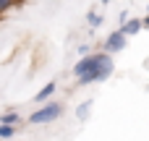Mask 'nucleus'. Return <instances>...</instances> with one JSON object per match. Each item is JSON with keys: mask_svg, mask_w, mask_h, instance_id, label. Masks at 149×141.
<instances>
[{"mask_svg": "<svg viewBox=\"0 0 149 141\" xmlns=\"http://www.w3.org/2000/svg\"><path fill=\"white\" fill-rule=\"evenodd\" d=\"M60 115H63V105H60V102H47V105H42L39 110H34V113L29 115V123H31V126L55 123Z\"/></svg>", "mask_w": 149, "mask_h": 141, "instance_id": "nucleus-1", "label": "nucleus"}, {"mask_svg": "<svg viewBox=\"0 0 149 141\" xmlns=\"http://www.w3.org/2000/svg\"><path fill=\"white\" fill-rule=\"evenodd\" d=\"M113 71H115V63L107 60V63H102L100 68L86 71V73H81V76H76V78H79V86H89V84H97V81H107V78L113 76Z\"/></svg>", "mask_w": 149, "mask_h": 141, "instance_id": "nucleus-2", "label": "nucleus"}, {"mask_svg": "<svg viewBox=\"0 0 149 141\" xmlns=\"http://www.w3.org/2000/svg\"><path fill=\"white\" fill-rule=\"evenodd\" d=\"M126 34L120 31V29H115V31H110L107 34V39H105V52H110V55H115V52H120V50H126Z\"/></svg>", "mask_w": 149, "mask_h": 141, "instance_id": "nucleus-3", "label": "nucleus"}, {"mask_svg": "<svg viewBox=\"0 0 149 141\" xmlns=\"http://www.w3.org/2000/svg\"><path fill=\"white\" fill-rule=\"evenodd\" d=\"M141 29H144V26H141V18H126V21L120 24V31H123L126 37H136Z\"/></svg>", "mask_w": 149, "mask_h": 141, "instance_id": "nucleus-4", "label": "nucleus"}, {"mask_svg": "<svg viewBox=\"0 0 149 141\" xmlns=\"http://www.w3.org/2000/svg\"><path fill=\"white\" fill-rule=\"evenodd\" d=\"M55 89H58V81H50V84H45V86H42V89L37 92V97H34V99H37V102L42 105V102H47V99H50V97L55 94Z\"/></svg>", "mask_w": 149, "mask_h": 141, "instance_id": "nucleus-5", "label": "nucleus"}, {"mask_svg": "<svg viewBox=\"0 0 149 141\" xmlns=\"http://www.w3.org/2000/svg\"><path fill=\"white\" fill-rule=\"evenodd\" d=\"M102 21H105V18H102V13H100V10H89V13H86V24H89L92 29H100V26H102Z\"/></svg>", "mask_w": 149, "mask_h": 141, "instance_id": "nucleus-6", "label": "nucleus"}, {"mask_svg": "<svg viewBox=\"0 0 149 141\" xmlns=\"http://www.w3.org/2000/svg\"><path fill=\"white\" fill-rule=\"evenodd\" d=\"M89 113H92V102H81V105L76 107V115H79V120H86V118H89Z\"/></svg>", "mask_w": 149, "mask_h": 141, "instance_id": "nucleus-7", "label": "nucleus"}, {"mask_svg": "<svg viewBox=\"0 0 149 141\" xmlns=\"http://www.w3.org/2000/svg\"><path fill=\"white\" fill-rule=\"evenodd\" d=\"M13 136H16V126L0 123V139H13Z\"/></svg>", "mask_w": 149, "mask_h": 141, "instance_id": "nucleus-8", "label": "nucleus"}, {"mask_svg": "<svg viewBox=\"0 0 149 141\" xmlns=\"http://www.w3.org/2000/svg\"><path fill=\"white\" fill-rule=\"evenodd\" d=\"M0 123H10V126H16V123H21V115H18V113H5V115H0Z\"/></svg>", "mask_w": 149, "mask_h": 141, "instance_id": "nucleus-9", "label": "nucleus"}, {"mask_svg": "<svg viewBox=\"0 0 149 141\" xmlns=\"http://www.w3.org/2000/svg\"><path fill=\"white\" fill-rule=\"evenodd\" d=\"M13 8V0H0V16L5 13V10H10Z\"/></svg>", "mask_w": 149, "mask_h": 141, "instance_id": "nucleus-10", "label": "nucleus"}, {"mask_svg": "<svg viewBox=\"0 0 149 141\" xmlns=\"http://www.w3.org/2000/svg\"><path fill=\"white\" fill-rule=\"evenodd\" d=\"M92 50H89V44H79V55H89Z\"/></svg>", "mask_w": 149, "mask_h": 141, "instance_id": "nucleus-11", "label": "nucleus"}, {"mask_svg": "<svg viewBox=\"0 0 149 141\" xmlns=\"http://www.w3.org/2000/svg\"><path fill=\"white\" fill-rule=\"evenodd\" d=\"M141 26H144V29H149V13H147V18H141Z\"/></svg>", "mask_w": 149, "mask_h": 141, "instance_id": "nucleus-12", "label": "nucleus"}, {"mask_svg": "<svg viewBox=\"0 0 149 141\" xmlns=\"http://www.w3.org/2000/svg\"><path fill=\"white\" fill-rule=\"evenodd\" d=\"M24 5V0H13V8H21Z\"/></svg>", "mask_w": 149, "mask_h": 141, "instance_id": "nucleus-13", "label": "nucleus"}, {"mask_svg": "<svg viewBox=\"0 0 149 141\" xmlns=\"http://www.w3.org/2000/svg\"><path fill=\"white\" fill-rule=\"evenodd\" d=\"M100 3H102V5H107V3H110V0H100Z\"/></svg>", "mask_w": 149, "mask_h": 141, "instance_id": "nucleus-14", "label": "nucleus"}]
</instances>
